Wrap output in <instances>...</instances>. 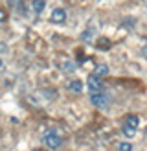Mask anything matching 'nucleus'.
Wrapping results in <instances>:
<instances>
[{
	"label": "nucleus",
	"mask_w": 147,
	"mask_h": 151,
	"mask_svg": "<svg viewBox=\"0 0 147 151\" xmlns=\"http://www.w3.org/2000/svg\"><path fill=\"white\" fill-rule=\"evenodd\" d=\"M7 6L13 7V9H17V11H24V4H22V0H7Z\"/></svg>",
	"instance_id": "obj_8"
},
{
	"label": "nucleus",
	"mask_w": 147,
	"mask_h": 151,
	"mask_svg": "<svg viewBox=\"0 0 147 151\" xmlns=\"http://www.w3.org/2000/svg\"><path fill=\"white\" fill-rule=\"evenodd\" d=\"M64 68H66V72H74V68H76V66H74L72 63H64Z\"/></svg>",
	"instance_id": "obj_12"
},
{
	"label": "nucleus",
	"mask_w": 147,
	"mask_h": 151,
	"mask_svg": "<svg viewBox=\"0 0 147 151\" xmlns=\"http://www.w3.org/2000/svg\"><path fill=\"white\" fill-rule=\"evenodd\" d=\"M31 6L35 13H42L44 7H46V0H31Z\"/></svg>",
	"instance_id": "obj_6"
},
{
	"label": "nucleus",
	"mask_w": 147,
	"mask_h": 151,
	"mask_svg": "<svg viewBox=\"0 0 147 151\" xmlns=\"http://www.w3.org/2000/svg\"><path fill=\"white\" fill-rule=\"evenodd\" d=\"M86 85H88V90L90 92H103V81L99 79V76H88V79H86Z\"/></svg>",
	"instance_id": "obj_3"
},
{
	"label": "nucleus",
	"mask_w": 147,
	"mask_h": 151,
	"mask_svg": "<svg viewBox=\"0 0 147 151\" xmlns=\"http://www.w3.org/2000/svg\"><path fill=\"white\" fill-rule=\"evenodd\" d=\"M125 124L131 125V127H138V125H140V118H138L136 114H129L127 118H125Z\"/></svg>",
	"instance_id": "obj_7"
},
{
	"label": "nucleus",
	"mask_w": 147,
	"mask_h": 151,
	"mask_svg": "<svg viewBox=\"0 0 147 151\" xmlns=\"http://www.w3.org/2000/svg\"><path fill=\"white\" fill-rule=\"evenodd\" d=\"M90 103L96 109H107L110 103V98L105 92H90Z\"/></svg>",
	"instance_id": "obj_2"
},
{
	"label": "nucleus",
	"mask_w": 147,
	"mask_h": 151,
	"mask_svg": "<svg viewBox=\"0 0 147 151\" xmlns=\"http://www.w3.org/2000/svg\"><path fill=\"white\" fill-rule=\"evenodd\" d=\"M108 74V66L107 65H98L96 66V76H99V78H103V76Z\"/></svg>",
	"instance_id": "obj_10"
},
{
	"label": "nucleus",
	"mask_w": 147,
	"mask_h": 151,
	"mask_svg": "<svg viewBox=\"0 0 147 151\" xmlns=\"http://www.w3.org/2000/svg\"><path fill=\"white\" fill-rule=\"evenodd\" d=\"M50 19H51V22H64L66 20V11L63 9V7H57V9L51 11Z\"/></svg>",
	"instance_id": "obj_4"
},
{
	"label": "nucleus",
	"mask_w": 147,
	"mask_h": 151,
	"mask_svg": "<svg viewBox=\"0 0 147 151\" xmlns=\"http://www.w3.org/2000/svg\"><path fill=\"white\" fill-rule=\"evenodd\" d=\"M118 149L120 151H132V144H129V142H120Z\"/></svg>",
	"instance_id": "obj_11"
},
{
	"label": "nucleus",
	"mask_w": 147,
	"mask_h": 151,
	"mask_svg": "<svg viewBox=\"0 0 147 151\" xmlns=\"http://www.w3.org/2000/svg\"><path fill=\"white\" fill-rule=\"evenodd\" d=\"M42 140H44V146H46L48 149H57L59 146L63 144V138H61V134H59L55 129H48L46 133H44Z\"/></svg>",
	"instance_id": "obj_1"
},
{
	"label": "nucleus",
	"mask_w": 147,
	"mask_h": 151,
	"mask_svg": "<svg viewBox=\"0 0 147 151\" xmlns=\"http://www.w3.org/2000/svg\"><path fill=\"white\" fill-rule=\"evenodd\" d=\"M123 134H125L127 138H132V137L136 134V127H131V125L125 124V125H123Z\"/></svg>",
	"instance_id": "obj_9"
},
{
	"label": "nucleus",
	"mask_w": 147,
	"mask_h": 151,
	"mask_svg": "<svg viewBox=\"0 0 147 151\" xmlns=\"http://www.w3.org/2000/svg\"><path fill=\"white\" fill-rule=\"evenodd\" d=\"M0 68H2V59H0Z\"/></svg>",
	"instance_id": "obj_14"
},
{
	"label": "nucleus",
	"mask_w": 147,
	"mask_h": 151,
	"mask_svg": "<svg viewBox=\"0 0 147 151\" xmlns=\"http://www.w3.org/2000/svg\"><path fill=\"white\" fill-rule=\"evenodd\" d=\"M2 20H6V11L0 9V22H2Z\"/></svg>",
	"instance_id": "obj_13"
},
{
	"label": "nucleus",
	"mask_w": 147,
	"mask_h": 151,
	"mask_svg": "<svg viewBox=\"0 0 147 151\" xmlns=\"http://www.w3.org/2000/svg\"><path fill=\"white\" fill-rule=\"evenodd\" d=\"M68 90L74 92V94H81L83 92V83H81L79 79H74V81L68 83Z\"/></svg>",
	"instance_id": "obj_5"
}]
</instances>
